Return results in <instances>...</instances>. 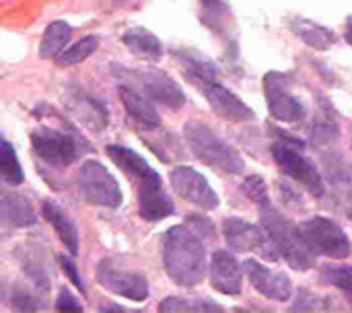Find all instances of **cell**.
<instances>
[{
    "label": "cell",
    "mask_w": 352,
    "mask_h": 313,
    "mask_svg": "<svg viewBox=\"0 0 352 313\" xmlns=\"http://www.w3.org/2000/svg\"><path fill=\"white\" fill-rule=\"evenodd\" d=\"M107 157L126 173V177L136 186L138 215L146 223H159L175 213L171 196L165 192L159 173L132 149L124 144H107Z\"/></svg>",
    "instance_id": "obj_1"
},
{
    "label": "cell",
    "mask_w": 352,
    "mask_h": 313,
    "mask_svg": "<svg viewBox=\"0 0 352 313\" xmlns=\"http://www.w3.org/2000/svg\"><path fill=\"white\" fill-rule=\"evenodd\" d=\"M163 266L177 287H196L206 277V239L188 223L171 227L163 235Z\"/></svg>",
    "instance_id": "obj_2"
},
{
    "label": "cell",
    "mask_w": 352,
    "mask_h": 313,
    "mask_svg": "<svg viewBox=\"0 0 352 313\" xmlns=\"http://www.w3.org/2000/svg\"><path fill=\"white\" fill-rule=\"evenodd\" d=\"M184 138L192 155L204 165L225 175H239L245 171V161L239 151L214 134L204 122H188L184 126Z\"/></svg>",
    "instance_id": "obj_3"
},
{
    "label": "cell",
    "mask_w": 352,
    "mask_h": 313,
    "mask_svg": "<svg viewBox=\"0 0 352 313\" xmlns=\"http://www.w3.org/2000/svg\"><path fill=\"white\" fill-rule=\"evenodd\" d=\"M303 151H305L303 140H299L283 130H274L272 157H274L276 165L280 167V171L295 184L303 186L309 194L322 198L326 194L324 177H322L320 169L316 167V163L309 161Z\"/></svg>",
    "instance_id": "obj_4"
},
{
    "label": "cell",
    "mask_w": 352,
    "mask_h": 313,
    "mask_svg": "<svg viewBox=\"0 0 352 313\" xmlns=\"http://www.w3.org/2000/svg\"><path fill=\"white\" fill-rule=\"evenodd\" d=\"M260 225L268 231L270 239L280 252V258L299 272H305L314 268L316 264V254L307 248L299 225L289 221L283 213H278L272 204L260 206Z\"/></svg>",
    "instance_id": "obj_5"
},
{
    "label": "cell",
    "mask_w": 352,
    "mask_h": 313,
    "mask_svg": "<svg viewBox=\"0 0 352 313\" xmlns=\"http://www.w3.org/2000/svg\"><path fill=\"white\" fill-rule=\"evenodd\" d=\"M31 149L35 157L54 167L72 165L80 153H91V147L76 132H64L47 126H39L31 132Z\"/></svg>",
    "instance_id": "obj_6"
},
{
    "label": "cell",
    "mask_w": 352,
    "mask_h": 313,
    "mask_svg": "<svg viewBox=\"0 0 352 313\" xmlns=\"http://www.w3.org/2000/svg\"><path fill=\"white\" fill-rule=\"evenodd\" d=\"M113 72L118 78L126 76L134 89L144 93L148 99H153L159 105H165L169 109H179L186 103V95L177 80H173L167 72L159 68H124L113 66Z\"/></svg>",
    "instance_id": "obj_7"
},
{
    "label": "cell",
    "mask_w": 352,
    "mask_h": 313,
    "mask_svg": "<svg viewBox=\"0 0 352 313\" xmlns=\"http://www.w3.org/2000/svg\"><path fill=\"white\" fill-rule=\"evenodd\" d=\"M223 235L231 252L235 254H260L270 262L280 260V252L262 225H254L239 217H227L223 221Z\"/></svg>",
    "instance_id": "obj_8"
},
{
    "label": "cell",
    "mask_w": 352,
    "mask_h": 313,
    "mask_svg": "<svg viewBox=\"0 0 352 313\" xmlns=\"http://www.w3.org/2000/svg\"><path fill=\"white\" fill-rule=\"evenodd\" d=\"M78 192L89 204L109 211L120 208L124 202L118 180L95 159L85 161L78 169Z\"/></svg>",
    "instance_id": "obj_9"
},
{
    "label": "cell",
    "mask_w": 352,
    "mask_h": 313,
    "mask_svg": "<svg viewBox=\"0 0 352 313\" xmlns=\"http://www.w3.org/2000/svg\"><path fill=\"white\" fill-rule=\"evenodd\" d=\"M299 231L307 248L316 256H326L332 260H344L351 254V239L346 231L332 219L314 217L299 223Z\"/></svg>",
    "instance_id": "obj_10"
},
{
    "label": "cell",
    "mask_w": 352,
    "mask_h": 313,
    "mask_svg": "<svg viewBox=\"0 0 352 313\" xmlns=\"http://www.w3.org/2000/svg\"><path fill=\"white\" fill-rule=\"evenodd\" d=\"M264 97L268 103V111L274 120L285 124H299L307 116L305 103L293 95L291 85L293 76L289 72L270 70L264 74Z\"/></svg>",
    "instance_id": "obj_11"
},
{
    "label": "cell",
    "mask_w": 352,
    "mask_h": 313,
    "mask_svg": "<svg viewBox=\"0 0 352 313\" xmlns=\"http://www.w3.org/2000/svg\"><path fill=\"white\" fill-rule=\"evenodd\" d=\"M97 281L101 287H105L107 291L126 297L130 301H146L151 287L148 281L142 272L138 270H124L120 268L113 260H101L97 264Z\"/></svg>",
    "instance_id": "obj_12"
},
{
    "label": "cell",
    "mask_w": 352,
    "mask_h": 313,
    "mask_svg": "<svg viewBox=\"0 0 352 313\" xmlns=\"http://www.w3.org/2000/svg\"><path fill=\"white\" fill-rule=\"evenodd\" d=\"M169 182H171L173 190L177 192V196H182L184 200L192 202L194 206H198L202 211H217L221 206L219 194L212 190L208 180L194 167L179 165V167L171 169Z\"/></svg>",
    "instance_id": "obj_13"
},
{
    "label": "cell",
    "mask_w": 352,
    "mask_h": 313,
    "mask_svg": "<svg viewBox=\"0 0 352 313\" xmlns=\"http://www.w3.org/2000/svg\"><path fill=\"white\" fill-rule=\"evenodd\" d=\"M243 270H245L252 287L260 295H264L266 299L285 303V301H289L293 297V283L285 272H276V270L260 264L254 258H248L243 262Z\"/></svg>",
    "instance_id": "obj_14"
},
{
    "label": "cell",
    "mask_w": 352,
    "mask_h": 313,
    "mask_svg": "<svg viewBox=\"0 0 352 313\" xmlns=\"http://www.w3.org/2000/svg\"><path fill=\"white\" fill-rule=\"evenodd\" d=\"M204 99L208 101L210 109L221 116L227 122H235V124H243V122H252L254 120V109L243 103L233 91H229L225 85H221L219 80L206 83L200 87Z\"/></svg>",
    "instance_id": "obj_15"
},
{
    "label": "cell",
    "mask_w": 352,
    "mask_h": 313,
    "mask_svg": "<svg viewBox=\"0 0 352 313\" xmlns=\"http://www.w3.org/2000/svg\"><path fill=\"white\" fill-rule=\"evenodd\" d=\"M208 274H210V285L214 291L229 295V297L241 295L245 270L231 252L217 250L210 258Z\"/></svg>",
    "instance_id": "obj_16"
},
{
    "label": "cell",
    "mask_w": 352,
    "mask_h": 313,
    "mask_svg": "<svg viewBox=\"0 0 352 313\" xmlns=\"http://www.w3.org/2000/svg\"><path fill=\"white\" fill-rule=\"evenodd\" d=\"M64 105L85 128H89L93 132L105 130V126L109 122V116H107V109L103 107V103H99L85 89H78V87L66 89Z\"/></svg>",
    "instance_id": "obj_17"
},
{
    "label": "cell",
    "mask_w": 352,
    "mask_h": 313,
    "mask_svg": "<svg viewBox=\"0 0 352 313\" xmlns=\"http://www.w3.org/2000/svg\"><path fill=\"white\" fill-rule=\"evenodd\" d=\"M118 93H120V99H122V105H124L128 118L134 122L136 128L151 132L161 126V114L153 105V99H148L144 93H140L138 89L128 87V85H120Z\"/></svg>",
    "instance_id": "obj_18"
},
{
    "label": "cell",
    "mask_w": 352,
    "mask_h": 313,
    "mask_svg": "<svg viewBox=\"0 0 352 313\" xmlns=\"http://www.w3.org/2000/svg\"><path fill=\"white\" fill-rule=\"evenodd\" d=\"M0 221L8 229H27L37 225V215L33 204L14 192H4L0 198Z\"/></svg>",
    "instance_id": "obj_19"
},
{
    "label": "cell",
    "mask_w": 352,
    "mask_h": 313,
    "mask_svg": "<svg viewBox=\"0 0 352 313\" xmlns=\"http://www.w3.org/2000/svg\"><path fill=\"white\" fill-rule=\"evenodd\" d=\"M289 29L309 47L318 50V52H326L334 45L336 41V33L332 29H328L322 23H316L311 19L305 17H293L289 21Z\"/></svg>",
    "instance_id": "obj_20"
},
{
    "label": "cell",
    "mask_w": 352,
    "mask_h": 313,
    "mask_svg": "<svg viewBox=\"0 0 352 313\" xmlns=\"http://www.w3.org/2000/svg\"><path fill=\"white\" fill-rule=\"evenodd\" d=\"M122 43L140 60H146V62H157L163 58V43L161 39L144 29V27H130L122 33Z\"/></svg>",
    "instance_id": "obj_21"
},
{
    "label": "cell",
    "mask_w": 352,
    "mask_h": 313,
    "mask_svg": "<svg viewBox=\"0 0 352 313\" xmlns=\"http://www.w3.org/2000/svg\"><path fill=\"white\" fill-rule=\"evenodd\" d=\"M41 213L45 217V221L54 227V231L58 233L60 241L66 246V250L72 254V256H78V244H80V237H78V229L74 225V221L56 204V202H50L45 200L41 204Z\"/></svg>",
    "instance_id": "obj_22"
},
{
    "label": "cell",
    "mask_w": 352,
    "mask_h": 313,
    "mask_svg": "<svg viewBox=\"0 0 352 313\" xmlns=\"http://www.w3.org/2000/svg\"><path fill=\"white\" fill-rule=\"evenodd\" d=\"M175 56H177L179 64L184 66L186 76H188L194 85L202 87V85H206V83L219 80V78H217L219 68H217V64H214L212 60H208L206 56H202V54H198V52H194V50H179V52H175Z\"/></svg>",
    "instance_id": "obj_23"
},
{
    "label": "cell",
    "mask_w": 352,
    "mask_h": 313,
    "mask_svg": "<svg viewBox=\"0 0 352 313\" xmlns=\"http://www.w3.org/2000/svg\"><path fill=\"white\" fill-rule=\"evenodd\" d=\"M326 175L334 192L338 194H352V165L340 153H324Z\"/></svg>",
    "instance_id": "obj_24"
},
{
    "label": "cell",
    "mask_w": 352,
    "mask_h": 313,
    "mask_svg": "<svg viewBox=\"0 0 352 313\" xmlns=\"http://www.w3.org/2000/svg\"><path fill=\"white\" fill-rule=\"evenodd\" d=\"M70 37H72V27L66 21H52L43 31L41 43H39V56L45 60L60 56L66 50V43L70 41Z\"/></svg>",
    "instance_id": "obj_25"
},
{
    "label": "cell",
    "mask_w": 352,
    "mask_h": 313,
    "mask_svg": "<svg viewBox=\"0 0 352 313\" xmlns=\"http://www.w3.org/2000/svg\"><path fill=\"white\" fill-rule=\"evenodd\" d=\"M159 312L167 313H221L223 307L217 301L210 299H202V297H167L159 303Z\"/></svg>",
    "instance_id": "obj_26"
},
{
    "label": "cell",
    "mask_w": 352,
    "mask_h": 313,
    "mask_svg": "<svg viewBox=\"0 0 352 313\" xmlns=\"http://www.w3.org/2000/svg\"><path fill=\"white\" fill-rule=\"evenodd\" d=\"M200 4H202V12H200L202 23L210 31L223 35L229 29V25H227L229 17H231L229 2L227 0H200Z\"/></svg>",
    "instance_id": "obj_27"
},
{
    "label": "cell",
    "mask_w": 352,
    "mask_h": 313,
    "mask_svg": "<svg viewBox=\"0 0 352 313\" xmlns=\"http://www.w3.org/2000/svg\"><path fill=\"white\" fill-rule=\"evenodd\" d=\"M340 138V128L338 122L330 116V111H322L314 124H311V132H309V140L314 147L322 149V147H330L332 142H336Z\"/></svg>",
    "instance_id": "obj_28"
},
{
    "label": "cell",
    "mask_w": 352,
    "mask_h": 313,
    "mask_svg": "<svg viewBox=\"0 0 352 313\" xmlns=\"http://www.w3.org/2000/svg\"><path fill=\"white\" fill-rule=\"evenodd\" d=\"M99 47V37L97 35H85L82 39L74 41L72 45H68L60 56H58V66H74L85 62L91 54H95V50Z\"/></svg>",
    "instance_id": "obj_29"
},
{
    "label": "cell",
    "mask_w": 352,
    "mask_h": 313,
    "mask_svg": "<svg viewBox=\"0 0 352 313\" xmlns=\"http://www.w3.org/2000/svg\"><path fill=\"white\" fill-rule=\"evenodd\" d=\"M2 153H0V173H2V180L4 184L8 186H21L23 180H25V173H23V167L16 159V153L12 149V144L8 140L2 138Z\"/></svg>",
    "instance_id": "obj_30"
},
{
    "label": "cell",
    "mask_w": 352,
    "mask_h": 313,
    "mask_svg": "<svg viewBox=\"0 0 352 313\" xmlns=\"http://www.w3.org/2000/svg\"><path fill=\"white\" fill-rule=\"evenodd\" d=\"M322 281L340 289L352 303V266H324Z\"/></svg>",
    "instance_id": "obj_31"
},
{
    "label": "cell",
    "mask_w": 352,
    "mask_h": 313,
    "mask_svg": "<svg viewBox=\"0 0 352 313\" xmlns=\"http://www.w3.org/2000/svg\"><path fill=\"white\" fill-rule=\"evenodd\" d=\"M241 192L252 200L256 202L258 206H266V204H272L270 202V194H268V186L266 182L260 177V175H248L241 184Z\"/></svg>",
    "instance_id": "obj_32"
},
{
    "label": "cell",
    "mask_w": 352,
    "mask_h": 313,
    "mask_svg": "<svg viewBox=\"0 0 352 313\" xmlns=\"http://www.w3.org/2000/svg\"><path fill=\"white\" fill-rule=\"evenodd\" d=\"M330 303H332V299H328V297H320V295L309 293L307 289H299L293 312H318V310L328 312V310H332Z\"/></svg>",
    "instance_id": "obj_33"
},
{
    "label": "cell",
    "mask_w": 352,
    "mask_h": 313,
    "mask_svg": "<svg viewBox=\"0 0 352 313\" xmlns=\"http://www.w3.org/2000/svg\"><path fill=\"white\" fill-rule=\"evenodd\" d=\"M39 293V291H37ZM35 291L29 293L27 289H14L12 291V305L16 310H23V312H37V310H43V299L37 295Z\"/></svg>",
    "instance_id": "obj_34"
},
{
    "label": "cell",
    "mask_w": 352,
    "mask_h": 313,
    "mask_svg": "<svg viewBox=\"0 0 352 313\" xmlns=\"http://www.w3.org/2000/svg\"><path fill=\"white\" fill-rule=\"evenodd\" d=\"M70 256H72V254H70ZM70 256H66V254H58V262H60V266H62L64 274H66V277L70 279V283L76 287V291H78V293H82V295H87L85 281H82V277H80V272H78V268H76V264H74V260H72Z\"/></svg>",
    "instance_id": "obj_35"
},
{
    "label": "cell",
    "mask_w": 352,
    "mask_h": 313,
    "mask_svg": "<svg viewBox=\"0 0 352 313\" xmlns=\"http://www.w3.org/2000/svg\"><path fill=\"white\" fill-rule=\"evenodd\" d=\"M276 186H278V196H280L283 204H287V206H291V208H303V196H301L299 190H295L293 184L280 182V180H278Z\"/></svg>",
    "instance_id": "obj_36"
},
{
    "label": "cell",
    "mask_w": 352,
    "mask_h": 313,
    "mask_svg": "<svg viewBox=\"0 0 352 313\" xmlns=\"http://www.w3.org/2000/svg\"><path fill=\"white\" fill-rule=\"evenodd\" d=\"M186 223L194 229V231H198L206 241L208 239H212L214 237V225H212V221L208 219V217H204V215H198V213H192V215H188L186 217Z\"/></svg>",
    "instance_id": "obj_37"
},
{
    "label": "cell",
    "mask_w": 352,
    "mask_h": 313,
    "mask_svg": "<svg viewBox=\"0 0 352 313\" xmlns=\"http://www.w3.org/2000/svg\"><path fill=\"white\" fill-rule=\"evenodd\" d=\"M56 310L58 312H72V313H80L85 312V307H82V303L70 293V289H60V293H58V297H56Z\"/></svg>",
    "instance_id": "obj_38"
},
{
    "label": "cell",
    "mask_w": 352,
    "mask_h": 313,
    "mask_svg": "<svg viewBox=\"0 0 352 313\" xmlns=\"http://www.w3.org/2000/svg\"><path fill=\"white\" fill-rule=\"evenodd\" d=\"M344 39H346V43L352 45V14L346 19V29H344Z\"/></svg>",
    "instance_id": "obj_39"
}]
</instances>
